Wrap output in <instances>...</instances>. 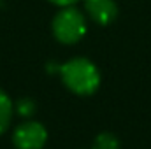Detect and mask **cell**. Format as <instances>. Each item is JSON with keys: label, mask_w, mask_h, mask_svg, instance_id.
<instances>
[{"label": "cell", "mask_w": 151, "mask_h": 149, "mask_svg": "<svg viewBox=\"0 0 151 149\" xmlns=\"http://www.w3.org/2000/svg\"><path fill=\"white\" fill-rule=\"evenodd\" d=\"M46 140H47L46 128L35 121H27L19 125L12 133V142L18 149H42Z\"/></svg>", "instance_id": "cell-3"}, {"label": "cell", "mask_w": 151, "mask_h": 149, "mask_svg": "<svg viewBox=\"0 0 151 149\" xmlns=\"http://www.w3.org/2000/svg\"><path fill=\"white\" fill-rule=\"evenodd\" d=\"M86 12L99 25H109L118 16V5L114 0H84Z\"/></svg>", "instance_id": "cell-4"}, {"label": "cell", "mask_w": 151, "mask_h": 149, "mask_svg": "<svg viewBox=\"0 0 151 149\" xmlns=\"http://www.w3.org/2000/svg\"><path fill=\"white\" fill-rule=\"evenodd\" d=\"M35 109H37V105H35V102L32 98H19L16 102V112L19 116H23V117L34 116L35 114Z\"/></svg>", "instance_id": "cell-7"}, {"label": "cell", "mask_w": 151, "mask_h": 149, "mask_svg": "<svg viewBox=\"0 0 151 149\" xmlns=\"http://www.w3.org/2000/svg\"><path fill=\"white\" fill-rule=\"evenodd\" d=\"M12 119V102L9 97L0 90V133H4Z\"/></svg>", "instance_id": "cell-5"}, {"label": "cell", "mask_w": 151, "mask_h": 149, "mask_svg": "<svg viewBox=\"0 0 151 149\" xmlns=\"http://www.w3.org/2000/svg\"><path fill=\"white\" fill-rule=\"evenodd\" d=\"M93 149H119V140L116 135L104 132V133L97 135V139L93 142Z\"/></svg>", "instance_id": "cell-6"}, {"label": "cell", "mask_w": 151, "mask_h": 149, "mask_svg": "<svg viewBox=\"0 0 151 149\" xmlns=\"http://www.w3.org/2000/svg\"><path fill=\"white\" fill-rule=\"evenodd\" d=\"M63 84L76 95H91L100 84L99 69L86 58H74L60 65Z\"/></svg>", "instance_id": "cell-1"}, {"label": "cell", "mask_w": 151, "mask_h": 149, "mask_svg": "<svg viewBox=\"0 0 151 149\" xmlns=\"http://www.w3.org/2000/svg\"><path fill=\"white\" fill-rule=\"evenodd\" d=\"M49 2H53V4H56L60 7H67V5H74L76 2H79V0H49Z\"/></svg>", "instance_id": "cell-8"}, {"label": "cell", "mask_w": 151, "mask_h": 149, "mask_svg": "<svg viewBox=\"0 0 151 149\" xmlns=\"http://www.w3.org/2000/svg\"><path fill=\"white\" fill-rule=\"evenodd\" d=\"M53 34L62 44H76L86 34V19L79 9L63 7L53 19Z\"/></svg>", "instance_id": "cell-2"}]
</instances>
